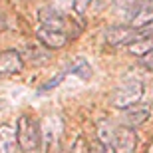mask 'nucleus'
I'll list each match as a JSON object with an SVG mask.
<instances>
[{
	"label": "nucleus",
	"mask_w": 153,
	"mask_h": 153,
	"mask_svg": "<svg viewBox=\"0 0 153 153\" xmlns=\"http://www.w3.org/2000/svg\"><path fill=\"white\" fill-rule=\"evenodd\" d=\"M143 94H145V84H143V79L139 78H125L121 79L117 84V88L114 90L111 94V105L115 109H127L131 105H135V103L141 102Z\"/></svg>",
	"instance_id": "1"
},
{
	"label": "nucleus",
	"mask_w": 153,
	"mask_h": 153,
	"mask_svg": "<svg viewBox=\"0 0 153 153\" xmlns=\"http://www.w3.org/2000/svg\"><path fill=\"white\" fill-rule=\"evenodd\" d=\"M16 139L18 147L24 153H36L42 143V131H40V123L34 115L22 114L16 121Z\"/></svg>",
	"instance_id": "2"
},
{
	"label": "nucleus",
	"mask_w": 153,
	"mask_h": 153,
	"mask_svg": "<svg viewBox=\"0 0 153 153\" xmlns=\"http://www.w3.org/2000/svg\"><path fill=\"white\" fill-rule=\"evenodd\" d=\"M135 147H137V135L133 127H125V125L115 127L114 139H111L114 153H133Z\"/></svg>",
	"instance_id": "3"
},
{
	"label": "nucleus",
	"mask_w": 153,
	"mask_h": 153,
	"mask_svg": "<svg viewBox=\"0 0 153 153\" xmlns=\"http://www.w3.org/2000/svg\"><path fill=\"white\" fill-rule=\"evenodd\" d=\"M103 38H105V44L109 46H127L131 42L139 40V32L131 26H111L103 32Z\"/></svg>",
	"instance_id": "4"
},
{
	"label": "nucleus",
	"mask_w": 153,
	"mask_h": 153,
	"mask_svg": "<svg viewBox=\"0 0 153 153\" xmlns=\"http://www.w3.org/2000/svg\"><path fill=\"white\" fill-rule=\"evenodd\" d=\"M36 38L46 50H60L68 44V36L64 30H56V28H46V26H40L36 30Z\"/></svg>",
	"instance_id": "5"
},
{
	"label": "nucleus",
	"mask_w": 153,
	"mask_h": 153,
	"mask_svg": "<svg viewBox=\"0 0 153 153\" xmlns=\"http://www.w3.org/2000/svg\"><path fill=\"white\" fill-rule=\"evenodd\" d=\"M22 70H24V58L18 50L0 52V78L20 74Z\"/></svg>",
	"instance_id": "6"
},
{
	"label": "nucleus",
	"mask_w": 153,
	"mask_h": 153,
	"mask_svg": "<svg viewBox=\"0 0 153 153\" xmlns=\"http://www.w3.org/2000/svg\"><path fill=\"white\" fill-rule=\"evenodd\" d=\"M149 108L147 105H131V108L123 109V115H121V125L125 127H139L149 119Z\"/></svg>",
	"instance_id": "7"
},
{
	"label": "nucleus",
	"mask_w": 153,
	"mask_h": 153,
	"mask_svg": "<svg viewBox=\"0 0 153 153\" xmlns=\"http://www.w3.org/2000/svg\"><path fill=\"white\" fill-rule=\"evenodd\" d=\"M38 22L46 28H56V30H64L66 22H64L62 14L54 8V6H42L38 10Z\"/></svg>",
	"instance_id": "8"
},
{
	"label": "nucleus",
	"mask_w": 153,
	"mask_h": 153,
	"mask_svg": "<svg viewBox=\"0 0 153 153\" xmlns=\"http://www.w3.org/2000/svg\"><path fill=\"white\" fill-rule=\"evenodd\" d=\"M16 129L12 125H0V153H16L18 151Z\"/></svg>",
	"instance_id": "9"
},
{
	"label": "nucleus",
	"mask_w": 153,
	"mask_h": 153,
	"mask_svg": "<svg viewBox=\"0 0 153 153\" xmlns=\"http://www.w3.org/2000/svg\"><path fill=\"white\" fill-rule=\"evenodd\" d=\"M151 22H153V6H149L147 2H145L137 12L131 14L129 26H131V28H135V30H141V28H145V26L151 24Z\"/></svg>",
	"instance_id": "10"
},
{
	"label": "nucleus",
	"mask_w": 153,
	"mask_h": 153,
	"mask_svg": "<svg viewBox=\"0 0 153 153\" xmlns=\"http://www.w3.org/2000/svg\"><path fill=\"white\" fill-rule=\"evenodd\" d=\"M115 127L111 125L109 119H100L96 125V141H100L102 145H108L111 147V139H114Z\"/></svg>",
	"instance_id": "11"
},
{
	"label": "nucleus",
	"mask_w": 153,
	"mask_h": 153,
	"mask_svg": "<svg viewBox=\"0 0 153 153\" xmlns=\"http://www.w3.org/2000/svg\"><path fill=\"white\" fill-rule=\"evenodd\" d=\"M127 48V52L129 54H133V56H145L147 52H153V34L149 36H143V38L135 40V42H131V44L125 46Z\"/></svg>",
	"instance_id": "12"
},
{
	"label": "nucleus",
	"mask_w": 153,
	"mask_h": 153,
	"mask_svg": "<svg viewBox=\"0 0 153 153\" xmlns=\"http://www.w3.org/2000/svg\"><path fill=\"white\" fill-rule=\"evenodd\" d=\"M115 6H117L119 10H123V12H137L139 8H141L143 4H145V0H114Z\"/></svg>",
	"instance_id": "13"
},
{
	"label": "nucleus",
	"mask_w": 153,
	"mask_h": 153,
	"mask_svg": "<svg viewBox=\"0 0 153 153\" xmlns=\"http://www.w3.org/2000/svg\"><path fill=\"white\" fill-rule=\"evenodd\" d=\"M70 72H72V74H76V76H79V78L88 79L91 76V66L85 62L84 58H79L78 62L74 64V68H70Z\"/></svg>",
	"instance_id": "14"
},
{
	"label": "nucleus",
	"mask_w": 153,
	"mask_h": 153,
	"mask_svg": "<svg viewBox=\"0 0 153 153\" xmlns=\"http://www.w3.org/2000/svg\"><path fill=\"white\" fill-rule=\"evenodd\" d=\"M68 74H70V70H64V72L56 74L54 78H52V79H48V82H46V84L42 85V88H40V90H38V94H44V91H50V90H54V88H56V85L60 84V82H62V79L66 78Z\"/></svg>",
	"instance_id": "15"
},
{
	"label": "nucleus",
	"mask_w": 153,
	"mask_h": 153,
	"mask_svg": "<svg viewBox=\"0 0 153 153\" xmlns=\"http://www.w3.org/2000/svg\"><path fill=\"white\" fill-rule=\"evenodd\" d=\"M72 153H90V145L85 141L84 137H78L72 145Z\"/></svg>",
	"instance_id": "16"
},
{
	"label": "nucleus",
	"mask_w": 153,
	"mask_h": 153,
	"mask_svg": "<svg viewBox=\"0 0 153 153\" xmlns=\"http://www.w3.org/2000/svg\"><path fill=\"white\" fill-rule=\"evenodd\" d=\"M90 4H91V0H72V6H74V10L78 14H84Z\"/></svg>",
	"instance_id": "17"
},
{
	"label": "nucleus",
	"mask_w": 153,
	"mask_h": 153,
	"mask_svg": "<svg viewBox=\"0 0 153 153\" xmlns=\"http://www.w3.org/2000/svg\"><path fill=\"white\" fill-rule=\"evenodd\" d=\"M90 153H114V149L108 147V145H102L100 141H96V143L90 147Z\"/></svg>",
	"instance_id": "18"
},
{
	"label": "nucleus",
	"mask_w": 153,
	"mask_h": 153,
	"mask_svg": "<svg viewBox=\"0 0 153 153\" xmlns=\"http://www.w3.org/2000/svg\"><path fill=\"white\" fill-rule=\"evenodd\" d=\"M141 66H145V70L153 72V52H147L145 56H141Z\"/></svg>",
	"instance_id": "19"
},
{
	"label": "nucleus",
	"mask_w": 153,
	"mask_h": 153,
	"mask_svg": "<svg viewBox=\"0 0 153 153\" xmlns=\"http://www.w3.org/2000/svg\"><path fill=\"white\" fill-rule=\"evenodd\" d=\"M145 2H147V4H149V6H153V0H145Z\"/></svg>",
	"instance_id": "20"
}]
</instances>
